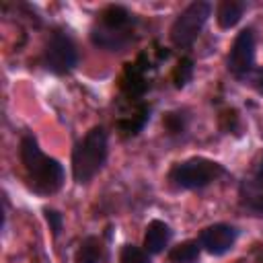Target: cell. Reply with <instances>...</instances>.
I'll list each match as a JSON object with an SVG mask.
<instances>
[{
	"label": "cell",
	"instance_id": "6da1fadb",
	"mask_svg": "<svg viewBox=\"0 0 263 263\" xmlns=\"http://www.w3.org/2000/svg\"><path fill=\"white\" fill-rule=\"evenodd\" d=\"M18 154H21V162L23 168L27 173V181L29 187L39 193V195H51L55 191L62 189L64 181H66V173L64 166L60 164V160L47 156L33 134H25L21 138L18 144Z\"/></svg>",
	"mask_w": 263,
	"mask_h": 263
},
{
	"label": "cell",
	"instance_id": "7a4b0ae2",
	"mask_svg": "<svg viewBox=\"0 0 263 263\" xmlns=\"http://www.w3.org/2000/svg\"><path fill=\"white\" fill-rule=\"evenodd\" d=\"M107 132L103 125H95L74 144L72 150V177L78 185H86L107 160Z\"/></svg>",
	"mask_w": 263,
	"mask_h": 263
},
{
	"label": "cell",
	"instance_id": "3957f363",
	"mask_svg": "<svg viewBox=\"0 0 263 263\" xmlns=\"http://www.w3.org/2000/svg\"><path fill=\"white\" fill-rule=\"evenodd\" d=\"M226 175L224 164L205 158V156H191L187 160L175 162L166 175V181L175 189L183 191H193V189H203L218 181L220 177Z\"/></svg>",
	"mask_w": 263,
	"mask_h": 263
},
{
	"label": "cell",
	"instance_id": "277c9868",
	"mask_svg": "<svg viewBox=\"0 0 263 263\" xmlns=\"http://www.w3.org/2000/svg\"><path fill=\"white\" fill-rule=\"evenodd\" d=\"M210 14H212V4L210 2H205V0L191 2L175 18V23L171 27V41L177 47H189V45H193V41L203 31Z\"/></svg>",
	"mask_w": 263,
	"mask_h": 263
},
{
	"label": "cell",
	"instance_id": "5b68a950",
	"mask_svg": "<svg viewBox=\"0 0 263 263\" xmlns=\"http://www.w3.org/2000/svg\"><path fill=\"white\" fill-rule=\"evenodd\" d=\"M78 64V49L70 35L55 31L43 49V66L51 74H70Z\"/></svg>",
	"mask_w": 263,
	"mask_h": 263
},
{
	"label": "cell",
	"instance_id": "8992f818",
	"mask_svg": "<svg viewBox=\"0 0 263 263\" xmlns=\"http://www.w3.org/2000/svg\"><path fill=\"white\" fill-rule=\"evenodd\" d=\"M240 208L253 216H263V150L253 158L238 185Z\"/></svg>",
	"mask_w": 263,
	"mask_h": 263
},
{
	"label": "cell",
	"instance_id": "52a82bcc",
	"mask_svg": "<svg viewBox=\"0 0 263 263\" xmlns=\"http://www.w3.org/2000/svg\"><path fill=\"white\" fill-rule=\"evenodd\" d=\"M226 68L240 82L255 68V31L251 27L242 29L234 37L228 58H226Z\"/></svg>",
	"mask_w": 263,
	"mask_h": 263
},
{
	"label": "cell",
	"instance_id": "ba28073f",
	"mask_svg": "<svg viewBox=\"0 0 263 263\" xmlns=\"http://www.w3.org/2000/svg\"><path fill=\"white\" fill-rule=\"evenodd\" d=\"M236 238H238V228L236 226L218 222V224L205 226L199 232L197 240H199V245L205 253H210L214 257H220V255H226L234 247Z\"/></svg>",
	"mask_w": 263,
	"mask_h": 263
},
{
	"label": "cell",
	"instance_id": "9c48e42d",
	"mask_svg": "<svg viewBox=\"0 0 263 263\" xmlns=\"http://www.w3.org/2000/svg\"><path fill=\"white\" fill-rule=\"evenodd\" d=\"M90 41L105 51H123L134 41V29H113L101 23H95L90 29Z\"/></svg>",
	"mask_w": 263,
	"mask_h": 263
},
{
	"label": "cell",
	"instance_id": "30bf717a",
	"mask_svg": "<svg viewBox=\"0 0 263 263\" xmlns=\"http://www.w3.org/2000/svg\"><path fill=\"white\" fill-rule=\"evenodd\" d=\"M173 238V230L166 222L162 220H152L146 226V234H144V249L150 255H158L164 251V247L171 242Z\"/></svg>",
	"mask_w": 263,
	"mask_h": 263
},
{
	"label": "cell",
	"instance_id": "8fae6325",
	"mask_svg": "<svg viewBox=\"0 0 263 263\" xmlns=\"http://www.w3.org/2000/svg\"><path fill=\"white\" fill-rule=\"evenodd\" d=\"M97 23H101V25H105V27H113V29H134L136 18H134V14H132L125 6L109 4L107 8L101 10Z\"/></svg>",
	"mask_w": 263,
	"mask_h": 263
},
{
	"label": "cell",
	"instance_id": "7c38bea8",
	"mask_svg": "<svg viewBox=\"0 0 263 263\" xmlns=\"http://www.w3.org/2000/svg\"><path fill=\"white\" fill-rule=\"evenodd\" d=\"M247 8H249V4L242 2V0H224V2H220L218 8H216V21H218L220 29L236 27Z\"/></svg>",
	"mask_w": 263,
	"mask_h": 263
},
{
	"label": "cell",
	"instance_id": "4fadbf2b",
	"mask_svg": "<svg viewBox=\"0 0 263 263\" xmlns=\"http://www.w3.org/2000/svg\"><path fill=\"white\" fill-rule=\"evenodd\" d=\"M103 259L105 247L99 236H86L74 255V263H103Z\"/></svg>",
	"mask_w": 263,
	"mask_h": 263
},
{
	"label": "cell",
	"instance_id": "5bb4252c",
	"mask_svg": "<svg viewBox=\"0 0 263 263\" xmlns=\"http://www.w3.org/2000/svg\"><path fill=\"white\" fill-rule=\"evenodd\" d=\"M201 255V245L199 240H183L179 245H175L168 255L166 261L168 263H197Z\"/></svg>",
	"mask_w": 263,
	"mask_h": 263
},
{
	"label": "cell",
	"instance_id": "9a60e30c",
	"mask_svg": "<svg viewBox=\"0 0 263 263\" xmlns=\"http://www.w3.org/2000/svg\"><path fill=\"white\" fill-rule=\"evenodd\" d=\"M119 263H152L150 253L136 245H123L119 251Z\"/></svg>",
	"mask_w": 263,
	"mask_h": 263
},
{
	"label": "cell",
	"instance_id": "2e32d148",
	"mask_svg": "<svg viewBox=\"0 0 263 263\" xmlns=\"http://www.w3.org/2000/svg\"><path fill=\"white\" fill-rule=\"evenodd\" d=\"M162 125H164V129H166L171 136L183 134V129H185V125H187V115H185L183 111H171V113L164 115Z\"/></svg>",
	"mask_w": 263,
	"mask_h": 263
},
{
	"label": "cell",
	"instance_id": "e0dca14e",
	"mask_svg": "<svg viewBox=\"0 0 263 263\" xmlns=\"http://www.w3.org/2000/svg\"><path fill=\"white\" fill-rule=\"evenodd\" d=\"M191 76H193V62L189 60V58H183L181 62H179V66H177V70H175V86L177 88H183L189 80H191Z\"/></svg>",
	"mask_w": 263,
	"mask_h": 263
},
{
	"label": "cell",
	"instance_id": "ac0fdd59",
	"mask_svg": "<svg viewBox=\"0 0 263 263\" xmlns=\"http://www.w3.org/2000/svg\"><path fill=\"white\" fill-rule=\"evenodd\" d=\"M43 216H45V220H47V224H49L51 234L58 238L60 232H62V228H64V216H62L58 210H51V208H45V210H43Z\"/></svg>",
	"mask_w": 263,
	"mask_h": 263
},
{
	"label": "cell",
	"instance_id": "d6986e66",
	"mask_svg": "<svg viewBox=\"0 0 263 263\" xmlns=\"http://www.w3.org/2000/svg\"><path fill=\"white\" fill-rule=\"evenodd\" d=\"M245 84H249L255 92H259L263 97V68H253L245 78H242Z\"/></svg>",
	"mask_w": 263,
	"mask_h": 263
},
{
	"label": "cell",
	"instance_id": "ffe728a7",
	"mask_svg": "<svg viewBox=\"0 0 263 263\" xmlns=\"http://www.w3.org/2000/svg\"><path fill=\"white\" fill-rule=\"evenodd\" d=\"M257 261H259V263H263V251H259V253H257Z\"/></svg>",
	"mask_w": 263,
	"mask_h": 263
}]
</instances>
